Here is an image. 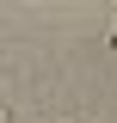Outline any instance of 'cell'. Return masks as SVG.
<instances>
[{
    "instance_id": "cell-1",
    "label": "cell",
    "mask_w": 117,
    "mask_h": 123,
    "mask_svg": "<svg viewBox=\"0 0 117 123\" xmlns=\"http://www.w3.org/2000/svg\"><path fill=\"white\" fill-rule=\"evenodd\" d=\"M0 123H6V117H0Z\"/></svg>"
}]
</instances>
